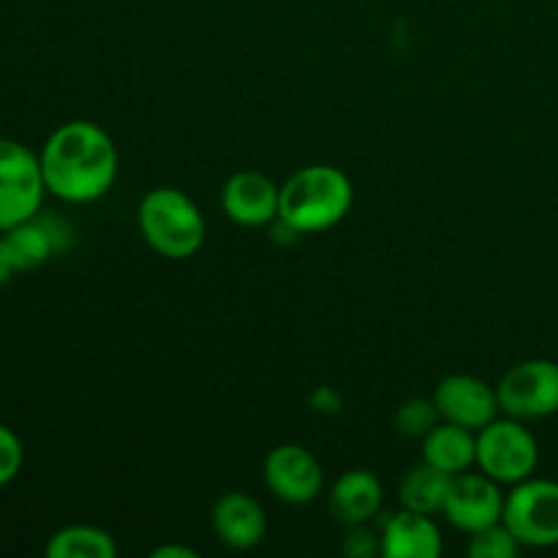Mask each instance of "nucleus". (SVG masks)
I'll return each mask as SVG.
<instances>
[{
  "label": "nucleus",
  "instance_id": "1",
  "mask_svg": "<svg viewBox=\"0 0 558 558\" xmlns=\"http://www.w3.org/2000/svg\"><path fill=\"white\" fill-rule=\"evenodd\" d=\"M38 161L49 194L69 205H87L112 189L120 158L101 125L71 120L52 131Z\"/></svg>",
  "mask_w": 558,
  "mask_h": 558
},
{
  "label": "nucleus",
  "instance_id": "2",
  "mask_svg": "<svg viewBox=\"0 0 558 558\" xmlns=\"http://www.w3.org/2000/svg\"><path fill=\"white\" fill-rule=\"evenodd\" d=\"M352 180L330 163L303 167L281 185L278 221L298 234L325 232L341 223L352 210Z\"/></svg>",
  "mask_w": 558,
  "mask_h": 558
},
{
  "label": "nucleus",
  "instance_id": "3",
  "mask_svg": "<svg viewBox=\"0 0 558 558\" xmlns=\"http://www.w3.org/2000/svg\"><path fill=\"white\" fill-rule=\"evenodd\" d=\"M136 223L142 240L163 259H191L205 245L207 227L199 205L172 185H161L142 196Z\"/></svg>",
  "mask_w": 558,
  "mask_h": 558
},
{
  "label": "nucleus",
  "instance_id": "4",
  "mask_svg": "<svg viewBox=\"0 0 558 558\" xmlns=\"http://www.w3.org/2000/svg\"><path fill=\"white\" fill-rule=\"evenodd\" d=\"M539 447L523 420L496 417L477 430V469L499 485H515L534 477Z\"/></svg>",
  "mask_w": 558,
  "mask_h": 558
},
{
  "label": "nucleus",
  "instance_id": "5",
  "mask_svg": "<svg viewBox=\"0 0 558 558\" xmlns=\"http://www.w3.org/2000/svg\"><path fill=\"white\" fill-rule=\"evenodd\" d=\"M501 523L515 534L521 548H554L558 545V483L529 477L512 485L505 496Z\"/></svg>",
  "mask_w": 558,
  "mask_h": 558
},
{
  "label": "nucleus",
  "instance_id": "6",
  "mask_svg": "<svg viewBox=\"0 0 558 558\" xmlns=\"http://www.w3.org/2000/svg\"><path fill=\"white\" fill-rule=\"evenodd\" d=\"M44 194L41 161L25 145L0 136V232L36 216Z\"/></svg>",
  "mask_w": 558,
  "mask_h": 558
},
{
  "label": "nucleus",
  "instance_id": "7",
  "mask_svg": "<svg viewBox=\"0 0 558 558\" xmlns=\"http://www.w3.org/2000/svg\"><path fill=\"white\" fill-rule=\"evenodd\" d=\"M499 409L515 420H543L558 412V363L526 360L501 376L496 385Z\"/></svg>",
  "mask_w": 558,
  "mask_h": 558
},
{
  "label": "nucleus",
  "instance_id": "8",
  "mask_svg": "<svg viewBox=\"0 0 558 558\" xmlns=\"http://www.w3.org/2000/svg\"><path fill=\"white\" fill-rule=\"evenodd\" d=\"M441 515L461 532L474 534L480 529H488L501 521L505 515V494L496 480L488 474H472V469L456 474L447 490V501Z\"/></svg>",
  "mask_w": 558,
  "mask_h": 558
},
{
  "label": "nucleus",
  "instance_id": "9",
  "mask_svg": "<svg viewBox=\"0 0 558 558\" xmlns=\"http://www.w3.org/2000/svg\"><path fill=\"white\" fill-rule=\"evenodd\" d=\"M265 483L276 499L303 507L319 499L325 472L303 445H278L265 458Z\"/></svg>",
  "mask_w": 558,
  "mask_h": 558
},
{
  "label": "nucleus",
  "instance_id": "10",
  "mask_svg": "<svg viewBox=\"0 0 558 558\" xmlns=\"http://www.w3.org/2000/svg\"><path fill=\"white\" fill-rule=\"evenodd\" d=\"M434 403L439 409L441 420L463 425L469 430H483L485 425L499 417V396L496 387L488 381L469 374H452L439 381L434 392Z\"/></svg>",
  "mask_w": 558,
  "mask_h": 558
},
{
  "label": "nucleus",
  "instance_id": "11",
  "mask_svg": "<svg viewBox=\"0 0 558 558\" xmlns=\"http://www.w3.org/2000/svg\"><path fill=\"white\" fill-rule=\"evenodd\" d=\"M71 229L54 216H33L27 221L14 223L3 232L5 254H9L14 272L38 270L49 256L69 248Z\"/></svg>",
  "mask_w": 558,
  "mask_h": 558
},
{
  "label": "nucleus",
  "instance_id": "12",
  "mask_svg": "<svg viewBox=\"0 0 558 558\" xmlns=\"http://www.w3.org/2000/svg\"><path fill=\"white\" fill-rule=\"evenodd\" d=\"M281 189L262 172H238L223 183L221 207L238 227L259 229L278 221Z\"/></svg>",
  "mask_w": 558,
  "mask_h": 558
},
{
  "label": "nucleus",
  "instance_id": "13",
  "mask_svg": "<svg viewBox=\"0 0 558 558\" xmlns=\"http://www.w3.org/2000/svg\"><path fill=\"white\" fill-rule=\"evenodd\" d=\"M213 532L229 550H254L267 534V515L259 501L243 490H229L213 505Z\"/></svg>",
  "mask_w": 558,
  "mask_h": 558
},
{
  "label": "nucleus",
  "instance_id": "14",
  "mask_svg": "<svg viewBox=\"0 0 558 558\" xmlns=\"http://www.w3.org/2000/svg\"><path fill=\"white\" fill-rule=\"evenodd\" d=\"M379 539L385 558H439L445 554V539L434 518L407 507L385 518Z\"/></svg>",
  "mask_w": 558,
  "mask_h": 558
},
{
  "label": "nucleus",
  "instance_id": "15",
  "mask_svg": "<svg viewBox=\"0 0 558 558\" xmlns=\"http://www.w3.org/2000/svg\"><path fill=\"white\" fill-rule=\"evenodd\" d=\"M381 510V483L365 469L341 474L330 488V512L341 526H363Z\"/></svg>",
  "mask_w": 558,
  "mask_h": 558
},
{
  "label": "nucleus",
  "instance_id": "16",
  "mask_svg": "<svg viewBox=\"0 0 558 558\" xmlns=\"http://www.w3.org/2000/svg\"><path fill=\"white\" fill-rule=\"evenodd\" d=\"M423 461L447 474H463L477 466V434L456 423H436L423 439Z\"/></svg>",
  "mask_w": 558,
  "mask_h": 558
},
{
  "label": "nucleus",
  "instance_id": "17",
  "mask_svg": "<svg viewBox=\"0 0 558 558\" xmlns=\"http://www.w3.org/2000/svg\"><path fill=\"white\" fill-rule=\"evenodd\" d=\"M452 474L441 472V469L430 466V463H420V466L409 469L407 477L401 480L398 488V499L407 510L423 512V515H436L445 510L447 490H450Z\"/></svg>",
  "mask_w": 558,
  "mask_h": 558
},
{
  "label": "nucleus",
  "instance_id": "18",
  "mask_svg": "<svg viewBox=\"0 0 558 558\" xmlns=\"http://www.w3.org/2000/svg\"><path fill=\"white\" fill-rule=\"evenodd\" d=\"M49 558H114L118 545L112 534L98 526H65L47 543Z\"/></svg>",
  "mask_w": 558,
  "mask_h": 558
},
{
  "label": "nucleus",
  "instance_id": "19",
  "mask_svg": "<svg viewBox=\"0 0 558 558\" xmlns=\"http://www.w3.org/2000/svg\"><path fill=\"white\" fill-rule=\"evenodd\" d=\"M439 417L441 414L436 409L434 398H409L398 407L396 428L407 439H425L428 430L439 423Z\"/></svg>",
  "mask_w": 558,
  "mask_h": 558
},
{
  "label": "nucleus",
  "instance_id": "20",
  "mask_svg": "<svg viewBox=\"0 0 558 558\" xmlns=\"http://www.w3.org/2000/svg\"><path fill=\"white\" fill-rule=\"evenodd\" d=\"M518 550H521V543L501 521L469 534L466 554L472 558H515Z\"/></svg>",
  "mask_w": 558,
  "mask_h": 558
},
{
  "label": "nucleus",
  "instance_id": "21",
  "mask_svg": "<svg viewBox=\"0 0 558 558\" xmlns=\"http://www.w3.org/2000/svg\"><path fill=\"white\" fill-rule=\"evenodd\" d=\"M343 554L349 558H371L381 556V539L379 532L363 523V526H349L347 537H343Z\"/></svg>",
  "mask_w": 558,
  "mask_h": 558
},
{
  "label": "nucleus",
  "instance_id": "22",
  "mask_svg": "<svg viewBox=\"0 0 558 558\" xmlns=\"http://www.w3.org/2000/svg\"><path fill=\"white\" fill-rule=\"evenodd\" d=\"M22 466V445L14 430L0 425V485L11 483L20 474Z\"/></svg>",
  "mask_w": 558,
  "mask_h": 558
},
{
  "label": "nucleus",
  "instance_id": "23",
  "mask_svg": "<svg viewBox=\"0 0 558 558\" xmlns=\"http://www.w3.org/2000/svg\"><path fill=\"white\" fill-rule=\"evenodd\" d=\"M311 409H314L316 414H322V417H332V414L341 412L343 401L341 396H338V390L322 385L319 390H314V396H311Z\"/></svg>",
  "mask_w": 558,
  "mask_h": 558
},
{
  "label": "nucleus",
  "instance_id": "24",
  "mask_svg": "<svg viewBox=\"0 0 558 558\" xmlns=\"http://www.w3.org/2000/svg\"><path fill=\"white\" fill-rule=\"evenodd\" d=\"M153 558H196V550L183 548V545H161L150 554Z\"/></svg>",
  "mask_w": 558,
  "mask_h": 558
},
{
  "label": "nucleus",
  "instance_id": "25",
  "mask_svg": "<svg viewBox=\"0 0 558 558\" xmlns=\"http://www.w3.org/2000/svg\"><path fill=\"white\" fill-rule=\"evenodd\" d=\"M11 272H14V267H11V262H9V254H5L3 238H0V287H3V283L9 281V278H11Z\"/></svg>",
  "mask_w": 558,
  "mask_h": 558
}]
</instances>
